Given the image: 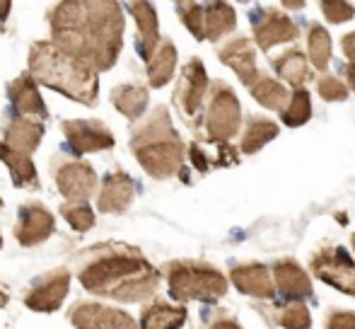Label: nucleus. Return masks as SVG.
<instances>
[{"mask_svg": "<svg viewBox=\"0 0 355 329\" xmlns=\"http://www.w3.org/2000/svg\"><path fill=\"white\" fill-rule=\"evenodd\" d=\"M51 42L94 73L114 68L123 47L119 0H58L46 15Z\"/></svg>", "mask_w": 355, "mask_h": 329, "instance_id": "1", "label": "nucleus"}, {"mask_svg": "<svg viewBox=\"0 0 355 329\" xmlns=\"http://www.w3.org/2000/svg\"><path fill=\"white\" fill-rule=\"evenodd\" d=\"M85 291L121 303H143L157 293L159 273L141 249L128 245H99L85 252L80 267Z\"/></svg>", "mask_w": 355, "mask_h": 329, "instance_id": "2", "label": "nucleus"}, {"mask_svg": "<svg viewBox=\"0 0 355 329\" xmlns=\"http://www.w3.org/2000/svg\"><path fill=\"white\" fill-rule=\"evenodd\" d=\"M29 76L37 83L66 94L80 104L94 107L99 97L97 73L68 56L53 42H34L29 49Z\"/></svg>", "mask_w": 355, "mask_h": 329, "instance_id": "3", "label": "nucleus"}, {"mask_svg": "<svg viewBox=\"0 0 355 329\" xmlns=\"http://www.w3.org/2000/svg\"><path fill=\"white\" fill-rule=\"evenodd\" d=\"M131 151L153 179H169L182 172L187 146L179 138L167 107H155L131 133Z\"/></svg>", "mask_w": 355, "mask_h": 329, "instance_id": "4", "label": "nucleus"}, {"mask_svg": "<svg viewBox=\"0 0 355 329\" xmlns=\"http://www.w3.org/2000/svg\"><path fill=\"white\" fill-rule=\"evenodd\" d=\"M169 296L177 303H215L227 293V278L218 267L198 259H174L162 267Z\"/></svg>", "mask_w": 355, "mask_h": 329, "instance_id": "5", "label": "nucleus"}, {"mask_svg": "<svg viewBox=\"0 0 355 329\" xmlns=\"http://www.w3.org/2000/svg\"><path fill=\"white\" fill-rule=\"evenodd\" d=\"M203 128L208 141H230L242 128V104L234 90L225 81H213L208 85L203 99Z\"/></svg>", "mask_w": 355, "mask_h": 329, "instance_id": "6", "label": "nucleus"}, {"mask_svg": "<svg viewBox=\"0 0 355 329\" xmlns=\"http://www.w3.org/2000/svg\"><path fill=\"white\" fill-rule=\"evenodd\" d=\"M309 271L319 281L355 298V259L341 245H322L309 257Z\"/></svg>", "mask_w": 355, "mask_h": 329, "instance_id": "7", "label": "nucleus"}, {"mask_svg": "<svg viewBox=\"0 0 355 329\" xmlns=\"http://www.w3.org/2000/svg\"><path fill=\"white\" fill-rule=\"evenodd\" d=\"M208 85H211V81H208L203 61L201 58H189L187 66L182 68L177 87H174V104H177L184 121H189L191 126H193V121L201 117Z\"/></svg>", "mask_w": 355, "mask_h": 329, "instance_id": "8", "label": "nucleus"}, {"mask_svg": "<svg viewBox=\"0 0 355 329\" xmlns=\"http://www.w3.org/2000/svg\"><path fill=\"white\" fill-rule=\"evenodd\" d=\"M252 32L254 42L263 51H271L278 44L295 42L300 37V27L293 17L278 8H259L252 12Z\"/></svg>", "mask_w": 355, "mask_h": 329, "instance_id": "9", "label": "nucleus"}, {"mask_svg": "<svg viewBox=\"0 0 355 329\" xmlns=\"http://www.w3.org/2000/svg\"><path fill=\"white\" fill-rule=\"evenodd\" d=\"M53 179L58 192L66 196V201H87L97 192V172L89 162L83 160H61L53 162Z\"/></svg>", "mask_w": 355, "mask_h": 329, "instance_id": "10", "label": "nucleus"}, {"mask_svg": "<svg viewBox=\"0 0 355 329\" xmlns=\"http://www.w3.org/2000/svg\"><path fill=\"white\" fill-rule=\"evenodd\" d=\"M61 131L66 133V141L78 155L83 153H99L114 148V133L109 131L107 124L97 119H71L61 124Z\"/></svg>", "mask_w": 355, "mask_h": 329, "instance_id": "11", "label": "nucleus"}, {"mask_svg": "<svg viewBox=\"0 0 355 329\" xmlns=\"http://www.w3.org/2000/svg\"><path fill=\"white\" fill-rule=\"evenodd\" d=\"M271 276L276 283V296L285 301H307L314 296L312 278L302 269V264L293 257H281L271 264Z\"/></svg>", "mask_w": 355, "mask_h": 329, "instance_id": "12", "label": "nucleus"}, {"mask_svg": "<svg viewBox=\"0 0 355 329\" xmlns=\"http://www.w3.org/2000/svg\"><path fill=\"white\" fill-rule=\"evenodd\" d=\"M230 281L239 293L257 298V301H273L276 298V283H273L271 269L261 262L232 264Z\"/></svg>", "mask_w": 355, "mask_h": 329, "instance_id": "13", "label": "nucleus"}, {"mask_svg": "<svg viewBox=\"0 0 355 329\" xmlns=\"http://www.w3.org/2000/svg\"><path fill=\"white\" fill-rule=\"evenodd\" d=\"M71 322L78 329H141L128 312L99 303H78L71 310Z\"/></svg>", "mask_w": 355, "mask_h": 329, "instance_id": "14", "label": "nucleus"}, {"mask_svg": "<svg viewBox=\"0 0 355 329\" xmlns=\"http://www.w3.org/2000/svg\"><path fill=\"white\" fill-rule=\"evenodd\" d=\"M56 228L53 216L46 206H42L39 201H27L24 206H19V221L15 226V237L22 247H34L39 242L49 240Z\"/></svg>", "mask_w": 355, "mask_h": 329, "instance_id": "15", "label": "nucleus"}, {"mask_svg": "<svg viewBox=\"0 0 355 329\" xmlns=\"http://www.w3.org/2000/svg\"><path fill=\"white\" fill-rule=\"evenodd\" d=\"M68 286H71V273H68V269L49 271L46 276L39 278L37 286L27 293L24 305L32 307V310H37V312L58 310L68 296Z\"/></svg>", "mask_w": 355, "mask_h": 329, "instance_id": "16", "label": "nucleus"}, {"mask_svg": "<svg viewBox=\"0 0 355 329\" xmlns=\"http://www.w3.org/2000/svg\"><path fill=\"white\" fill-rule=\"evenodd\" d=\"M218 58L220 63H225L227 68H232L234 76L242 81V85H252L257 81L259 71L257 66V51H254V44L247 37H234L230 42H225L218 49Z\"/></svg>", "mask_w": 355, "mask_h": 329, "instance_id": "17", "label": "nucleus"}, {"mask_svg": "<svg viewBox=\"0 0 355 329\" xmlns=\"http://www.w3.org/2000/svg\"><path fill=\"white\" fill-rule=\"evenodd\" d=\"M138 192V184L133 182V177H128L126 172H112L102 179L97 196V208L99 213H123L128 211V206L133 203Z\"/></svg>", "mask_w": 355, "mask_h": 329, "instance_id": "18", "label": "nucleus"}, {"mask_svg": "<svg viewBox=\"0 0 355 329\" xmlns=\"http://www.w3.org/2000/svg\"><path fill=\"white\" fill-rule=\"evenodd\" d=\"M128 10H131L133 19L138 27V53L143 61L153 56V51L159 44V19L157 10L150 0H128Z\"/></svg>", "mask_w": 355, "mask_h": 329, "instance_id": "19", "label": "nucleus"}, {"mask_svg": "<svg viewBox=\"0 0 355 329\" xmlns=\"http://www.w3.org/2000/svg\"><path fill=\"white\" fill-rule=\"evenodd\" d=\"M37 85L39 83L34 81L29 73H22V76H17L8 85V97L17 114H29V117L46 119L49 109H46V104H44L42 94H39Z\"/></svg>", "mask_w": 355, "mask_h": 329, "instance_id": "20", "label": "nucleus"}, {"mask_svg": "<svg viewBox=\"0 0 355 329\" xmlns=\"http://www.w3.org/2000/svg\"><path fill=\"white\" fill-rule=\"evenodd\" d=\"M203 5V27H206L208 42H220L223 37L234 32L237 27V12L227 0H206Z\"/></svg>", "mask_w": 355, "mask_h": 329, "instance_id": "21", "label": "nucleus"}, {"mask_svg": "<svg viewBox=\"0 0 355 329\" xmlns=\"http://www.w3.org/2000/svg\"><path fill=\"white\" fill-rule=\"evenodd\" d=\"M44 138V124L34 119H10L3 126V143L22 153H34Z\"/></svg>", "mask_w": 355, "mask_h": 329, "instance_id": "22", "label": "nucleus"}, {"mask_svg": "<svg viewBox=\"0 0 355 329\" xmlns=\"http://www.w3.org/2000/svg\"><path fill=\"white\" fill-rule=\"evenodd\" d=\"M273 68H276L278 78L285 81L290 87H307V81H312V68H309L307 53H302L300 49H288V51L278 53L271 58Z\"/></svg>", "mask_w": 355, "mask_h": 329, "instance_id": "23", "label": "nucleus"}, {"mask_svg": "<svg viewBox=\"0 0 355 329\" xmlns=\"http://www.w3.org/2000/svg\"><path fill=\"white\" fill-rule=\"evenodd\" d=\"M184 322H187V307L184 305H172V303L157 301L148 303L143 307L141 315V329H182Z\"/></svg>", "mask_w": 355, "mask_h": 329, "instance_id": "24", "label": "nucleus"}, {"mask_svg": "<svg viewBox=\"0 0 355 329\" xmlns=\"http://www.w3.org/2000/svg\"><path fill=\"white\" fill-rule=\"evenodd\" d=\"M145 71H148L150 87H164L172 81L177 71V47L172 44V39H159L153 56L145 61Z\"/></svg>", "mask_w": 355, "mask_h": 329, "instance_id": "25", "label": "nucleus"}, {"mask_svg": "<svg viewBox=\"0 0 355 329\" xmlns=\"http://www.w3.org/2000/svg\"><path fill=\"white\" fill-rule=\"evenodd\" d=\"M263 317H268L271 327L283 329H312V315L302 301H285L283 305L259 307Z\"/></svg>", "mask_w": 355, "mask_h": 329, "instance_id": "26", "label": "nucleus"}, {"mask_svg": "<svg viewBox=\"0 0 355 329\" xmlns=\"http://www.w3.org/2000/svg\"><path fill=\"white\" fill-rule=\"evenodd\" d=\"M239 131H242L239 151H242L244 155H254V153H259L263 146H268V143H271L273 138L278 136L281 126H278L273 119L249 117L247 121H244V128H239Z\"/></svg>", "mask_w": 355, "mask_h": 329, "instance_id": "27", "label": "nucleus"}, {"mask_svg": "<svg viewBox=\"0 0 355 329\" xmlns=\"http://www.w3.org/2000/svg\"><path fill=\"white\" fill-rule=\"evenodd\" d=\"M189 160L198 172H208L213 167H230V164H237V151L230 146V141H218L215 143V153H208L206 146L201 141H193L189 146Z\"/></svg>", "mask_w": 355, "mask_h": 329, "instance_id": "28", "label": "nucleus"}, {"mask_svg": "<svg viewBox=\"0 0 355 329\" xmlns=\"http://www.w3.org/2000/svg\"><path fill=\"white\" fill-rule=\"evenodd\" d=\"M0 162H5L10 167L15 187L39 189V174H37V167H34L32 158H29V153L15 151L8 143L0 141Z\"/></svg>", "mask_w": 355, "mask_h": 329, "instance_id": "29", "label": "nucleus"}, {"mask_svg": "<svg viewBox=\"0 0 355 329\" xmlns=\"http://www.w3.org/2000/svg\"><path fill=\"white\" fill-rule=\"evenodd\" d=\"M148 87L136 83H123L112 90V104L126 119H141L148 107Z\"/></svg>", "mask_w": 355, "mask_h": 329, "instance_id": "30", "label": "nucleus"}, {"mask_svg": "<svg viewBox=\"0 0 355 329\" xmlns=\"http://www.w3.org/2000/svg\"><path fill=\"white\" fill-rule=\"evenodd\" d=\"M247 90L252 92V97L257 99L261 107L271 109V112H281L290 97L288 87H285L281 81H276V78L266 76V73H259L257 81L249 85Z\"/></svg>", "mask_w": 355, "mask_h": 329, "instance_id": "31", "label": "nucleus"}, {"mask_svg": "<svg viewBox=\"0 0 355 329\" xmlns=\"http://www.w3.org/2000/svg\"><path fill=\"white\" fill-rule=\"evenodd\" d=\"M307 61L322 73L331 61V37L322 24H309L307 29Z\"/></svg>", "mask_w": 355, "mask_h": 329, "instance_id": "32", "label": "nucleus"}, {"mask_svg": "<svg viewBox=\"0 0 355 329\" xmlns=\"http://www.w3.org/2000/svg\"><path fill=\"white\" fill-rule=\"evenodd\" d=\"M281 119L285 126L297 128L312 119V99H309V90L307 87H295L290 92L288 102L281 109Z\"/></svg>", "mask_w": 355, "mask_h": 329, "instance_id": "33", "label": "nucleus"}, {"mask_svg": "<svg viewBox=\"0 0 355 329\" xmlns=\"http://www.w3.org/2000/svg\"><path fill=\"white\" fill-rule=\"evenodd\" d=\"M177 12L182 17L184 27L198 39L206 42V27H203V5L198 0H177Z\"/></svg>", "mask_w": 355, "mask_h": 329, "instance_id": "34", "label": "nucleus"}, {"mask_svg": "<svg viewBox=\"0 0 355 329\" xmlns=\"http://www.w3.org/2000/svg\"><path fill=\"white\" fill-rule=\"evenodd\" d=\"M61 216L71 223L73 230L87 233L94 228V213L85 201H66L61 206Z\"/></svg>", "mask_w": 355, "mask_h": 329, "instance_id": "35", "label": "nucleus"}, {"mask_svg": "<svg viewBox=\"0 0 355 329\" xmlns=\"http://www.w3.org/2000/svg\"><path fill=\"white\" fill-rule=\"evenodd\" d=\"M317 92H319V97L327 99V102H343V99H348L351 90H348V85L343 81H338V78L319 76L317 78Z\"/></svg>", "mask_w": 355, "mask_h": 329, "instance_id": "36", "label": "nucleus"}, {"mask_svg": "<svg viewBox=\"0 0 355 329\" xmlns=\"http://www.w3.org/2000/svg\"><path fill=\"white\" fill-rule=\"evenodd\" d=\"M319 8H322L327 22L331 24H343L355 17V8L348 0H319Z\"/></svg>", "mask_w": 355, "mask_h": 329, "instance_id": "37", "label": "nucleus"}, {"mask_svg": "<svg viewBox=\"0 0 355 329\" xmlns=\"http://www.w3.org/2000/svg\"><path fill=\"white\" fill-rule=\"evenodd\" d=\"M324 329H355V312L341 310V307H329L324 315Z\"/></svg>", "mask_w": 355, "mask_h": 329, "instance_id": "38", "label": "nucleus"}, {"mask_svg": "<svg viewBox=\"0 0 355 329\" xmlns=\"http://www.w3.org/2000/svg\"><path fill=\"white\" fill-rule=\"evenodd\" d=\"M341 49L346 53V85L348 90H355V32H348L341 39Z\"/></svg>", "mask_w": 355, "mask_h": 329, "instance_id": "39", "label": "nucleus"}, {"mask_svg": "<svg viewBox=\"0 0 355 329\" xmlns=\"http://www.w3.org/2000/svg\"><path fill=\"white\" fill-rule=\"evenodd\" d=\"M201 329H242L239 320L227 310H215L206 322H203Z\"/></svg>", "mask_w": 355, "mask_h": 329, "instance_id": "40", "label": "nucleus"}, {"mask_svg": "<svg viewBox=\"0 0 355 329\" xmlns=\"http://www.w3.org/2000/svg\"><path fill=\"white\" fill-rule=\"evenodd\" d=\"M10 8H12V0H0V22H8Z\"/></svg>", "mask_w": 355, "mask_h": 329, "instance_id": "41", "label": "nucleus"}, {"mask_svg": "<svg viewBox=\"0 0 355 329\" xmlns=\"http://www.w3.org/2000/svg\"><path fill=\"white\" fill-rule=\"evenodd\" d=\"M283 3V8H288V10H302L304 8V0H281Z\"/></svg>", "mask_w": 355, "mask_h": 329, "instance_id": "42", "label": "nucleus"}, {"mask_svg": "<svg viewBox=\"0 0 355 329\" xmlns=\"http://www.w3.org/2000/svg\"><path fill=\"white\" fill-rule=\"evenodd\" d=\"M8 305V293H5V288H0V307Z\"/></svg>", "mask_w": 355, "mask_h": 329, "instance_id": "43", "label": "nucleus"}, {"mask_svg": "<svg viewBox=\"0 0 355 329\" xmlns=\"http://www.w3.org/2000/svg\"><path fill=\"white\" fill-rule=\"evenodd\" d=\"M351 245H353V252H355V233L351 235Z\"/></svg>", "mask_w": 355, "mask_h": 329, "instance_id": "44", "label": "nucleus"}, {"mask_svg": "<svg viewBox=\"0 0 355 329\" xmlns=\"http://www.w3.org/2000/svg\"><path fill=\"white\" fill-rule=\"evenodd\" d=\"M239 3H249V0H239Z\"/></svg>", "mask_w": 355, "mask_h": 329, "instance_id": "45", "label": "nucleus"}, {"mask_svg": "<svg viewBox=\"0 0 355 329\" xmlns=\"http://www.w3.org/2000/svg\"><path fill=\"white\" fill-rule=\"evenodd\" d=\"M0 247H3V237H0Z\"/></svg>", "mask_w": 355, "mask_h": 329, "instance_id": "46", "label": "nucleus"}, {"mask_svg": "<svg viewBox=\"0 0 355 329\" xmlns=\"http://www.w3.org/2000/svg\"><path fill=\"white\" fill-rule=\"evenodd\" d=\"M0 208H3V199H0Z\"/></svg>", "mask_w": 355, "mask_h": 329, "instance_id": "47", "label": "nucleus"}]
</instances>
